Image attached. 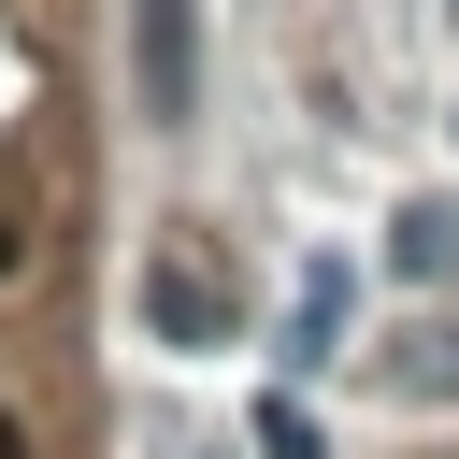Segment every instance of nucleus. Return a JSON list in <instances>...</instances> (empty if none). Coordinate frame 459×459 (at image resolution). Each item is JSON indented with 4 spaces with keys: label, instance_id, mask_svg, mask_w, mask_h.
<instances>
[{
    "label": "nucleus",
    "instance_id": "nucleus-6",
    "mask_svg": "<svg viewBox=\"0 0 459 459\" xmlns=\"http://www.w3.org/2000/svg\"><path fill=\"white\" fill-rule=\"evenodd\" d=\"M258 459H330V445H316V416H301V402H287V387H273V402H258Z\"/></svg>",
    "mask_w": 459,
    "mask_h": 459
},
{
    "label": "nucleus",
    "instance_id": "nucleus-4",
    "mask_svg": "<svg viewBox=\"0 0 459 459\" xmlns=\"http://www.w3.org/2000/svg\"><path fill=\"white\" fill-rule=\"evenodd\" d=\"M316 359H344V258H316L301 316H287V373H316Z\"/></svg>",
    "mask_w": 459,
    "mask_h": 459
},
{
    "label": "nucleus",
    "instance_id": "nucleus-5",
    "mask_svg": "<svg viewBox=\"0 0 459 459\" xmlns=\"http://www.w3.org/2000/svg\"><path fill=\"white\" fill-rule=\"evenodd\" d=\"M373 373H387V402H459V330H402Z\"/></svg>",
    "mask_w": 459,
    "mask_h": 459
},
{
    "label": "nucleus",
    "instance_id": "nucleus-7",
    "mask_svg": "<svg viewBox=\"0 0 459 459\" xmlns=\"http://www.w3.org/2000/svg\"><path fill=\"white\" fill-rule=\"evenodd\" d=\"M0 459H29V430H14V402H0Z\"/></svg>",
    "mask_w": 459,
    "mask_h": 459
},
{
    "label": "nucleus",
    "instance_id": "nucleus-8",
    "mask_svg": "<svg viewBox=\"0 0 459 459\" xmlns=\"http://www.w3.org/2000/svg\"><path fill=\"white\" fill-rule=\"evenodd\" d=\"M0 273H14V215H0Z\"/></svg>",
    "mask_w": 459,
    "mask_h": 459
},
{
    "label": "nucleus",
    "instance_id": "nucleus-1",
    "mask_svg": "<svg viewBox=\"0 0 459 459\" xmlns=\"http://www.w3.org/2000/svg\"><path fill=\"white\" fill-rule=\"evenodd\" d=\"M143 330H158L172 359H201V344L244 330V287H230V258H215L201 230H172V244L143 258Z\"/></svg>",
    "mask_w": 459,
    "mask_h": 459
},
{
    "label": "nucleus",
    "instance_id": "nucleus-2",
    "mask_svg": "<svg viewBox=\"0 0 459 459\" xmlns=\"http://www.w3.org/2000/svg\"><path fill=\"white\" fill-rule=\"evenodd\" d=\"M129 115L143 129L201 115V0H129Z\"/></svg>",
    "mask_w": 459,
    "mask_h": 459
},
{
    "label": "nucleus",
    "instance_id": "nucleus-3",
    "mask_svg": "<svg viewBox=\"0 0 459 459\" xmlns=\"http://www.w3.org/2000/svg\"><path fill=\"white\" fill-rule=\"evenodd\" d=\"M387 273H402V287L459 273V201H402V215H387Z\"/></svg>",
    "mask_w": 459,
    "mask_h": 459
}]
</instances>
